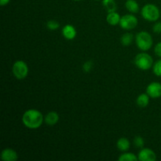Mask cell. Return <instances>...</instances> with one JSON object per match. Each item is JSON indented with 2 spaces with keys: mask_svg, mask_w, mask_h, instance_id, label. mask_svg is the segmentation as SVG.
<instances>
[{
  "mask_svg": "<svg viewBox=\"0 0 161 161\" xmlns=\"http://www.w3.org/2000/svg\"><path fill=\"white\" fill-rule=\"evenodd\" d=\"M102 5L108 13L116 11L117 5L115 0H102Z\"/></svg>",
  "mask_w": 161,
  "mask_h": 161,
  "instance_id": "cell-16",
  "label": "cell"
},
{
  "mask_svg": "<svg viewBox=\"0 0 161 161\" xmlns=\"http://www.w3.org/2000/svg\"><path fill=\"white\" fill-rule=\"evenodd\" d=\"M132 41H133V34H131V33L127 32L121 36L120 42L122 45L124 46V47L130 46L131 44Z\"/></svg>",
  "mask_w": 161,
  "mask_h": 161,
  "instance_id": "cell-17",
  "label": "cell"
},
{
  "mask_svg": "<svg viewBox=\"0 0 161 161\" xmlns=\"http://www.w3.org/2000/svg\"><path fill=\"white\" fill-rule=\"evenodd\" d=\"M44 117L39 110L31 108L24 113L22 116V123L29 129H37L42 126Z\"/></svg>",
  "mask_w": 161,
  "mask_h": 161,
  "instance_id": "cell-1",
  "label": "cell"
},
{
  "mask_svg": "<svg viewBox=\"0 0 161 161\" xmlns=\"http://www.w3.org/2000/svg\"><path fill=\"white\" fill-rule=\"evenodd\" d=\"M138 157L140 161H155L157 160L155 152L149 148H142L138 153Z\"/></svg>",
  "mask_w": 161,
  "mask_h": 161,
  "instance_id": "cell-8",
  "label": "cell"
},
{
  "mask_svg": "<svg viewBox=\"0 0 161 161\" xmlns=\"http://www.w3.org/2000/svg\"><path fill=\"white\" fill-rule=\"evenodd\" d=\"M153 71L157 76L161 77V59L158 60L154 64V65L153 66Z\"/></svg>",
  "mask_w": 161,
  "mask_h": 161,
  "instance_id": "cell-20",
  "label": "cell"
},
{
  "mask_svg": "<svg viewBox=\"0 0 161 161\" xmlns=\"http://www.w3.org/2000/svg\"><path fill=\"white\" fill-rule=\"evenodd\" d=\"M76 30L75 28L72 25H64L62 28V35L68 40H72L76 36Z\"/></svg>",
  "mask_w": 161,
  "mask_h": 161,
  "instance_id": "cell-10",
  "label": "cell"
},
{
  "mask_svg": "<svg viewBox=\"0 0 161 161\" xmlns=\"http://www.w3.org/2000/svg\"><path fill=\"white\" fill-rule=\"evenodd\" d=\"M138 20L133 14H125L121 17L119 25L124 30H132L135 28L138 25Z\"/></svg>",
  "mask_w": 161,
  "mask_h": 161,
  "instance_id": "cell-6",
  "label": "cell"
},
{
  "mask_svg": "<svg viewBox=\"0 0 161 161\" xmlns=\"http://www.w3.org/2000/svg\"><path fill=\"white\" fill-rule=\"evenodd\" d=\"M135 42L139 50L142 51H147L152 47L153 44V39L149 32L142 31L137 33L135 36Z\"/></svg>",
  "mask_w": 161,
  "mask_h": 161,
  "instance_id": "cell-2",
  "label": "cell"
},
{
  "mask_svg": "<svg viewBox=\"0 0 161 161\" xmlns=\"http://www.w3.org/2000/svg\"><path fill=\"white\" fill-rule=\"evenodd\" d=\"M116 146L118 149L122 152H127L130 147V142L127 138H120L116 142Z\"/></svg>",
  "mask_w": 161,
  "mask_h": 161,
  "instance_id": "cell-13",
  "label": "cell"
},
{
  "mask_svg": "<svg viewBox=\"0 0 161 161\" xmlns=\"http://www.w3.org/2000/svg\"><path fill=\"white\" fill-rule=\"evenodd\" d=\"M120 15L116 11L108 13V15H107L106 17L107 22L110 25H112V26H116V25H119V21H120Z\"/></svg>",
  "mask_w": 161,
  "mask_h": 161,
  "instance_id": "cell-12",
  "label": "cell"
},
{
  "mask_svg": "<svg viewBox=\"0 0 161 161\" xmlns=\"http://www.w3.org/2000/svg\"><path fill=\"white\" fill-rule=\"evenodd\" d=\"M146 93L151 98H159L161 97V83L159 82H153L148 85Z\"/></svg>",
  "mask_w": 161,
  "mask_h": 161,
  "instance_id": "cell-7",
  "label": "cell"
},
{
  "mask_svg": "<svg viewBox=\"0 0 161 161\" xmlns=\"http://www.w3.org/2000/svg\"><path fill=\"white\" fill-rule=\"evenodd\" d=\"M12 72L16 79L19 80H24L26 78L28 74V64L21 60L15 61L13 64Z\"/></svg>",
  "mask_w": 161,
  "mask_h": 161,
  "instance_id": "cell-5",
  "label": "cell"
},
{
  "mask_svg": "<svg viewBox=\"0 0 161 161\" xmlns=\"http://www.w3.org/2000/svg\"><path fill=\"white\" fill-rule=\"evenodd\" d=\"M45 123L49 126H53L59 121V115L54 111H51L46 115L44 118Z\"/></svg>",
  "mask_w": 161,
  "mask_h": 161,
  "instance_id": "cell-11",
  "label": "cell"
},
{
  "mask_svg": "<svg viewBox=\"0 0 161 161\" xmlns=\"http://www.w3.org/2000/svg\"><path fill=\"white\" fill-rule=\"evenodd\" d=\"M1 158L3 161H16L18 159V156L15 150L10 148H6L2 152Z\"/></svg>",
  "mask_w": 161,
  "mask_h": 161,
  "instance_id": "cell-9",
  "label": "cell"
},
{
  "mask_svg": "<svg viewBox=\"0 0 161 161\" xmlns=\"http://www.w3.org/2000/svg\"><path fill=\"white\" fill-rule=\"evenodd\" d=\"M125 7L131 14H136L139 11V5L136 0H127L125 3Z\"/></svg>",
  "mask_w": 161,
  "mask_h": 161,
  "instance_id": "cell-14",
  "label": "cell"
},
{
  "mask_svg": "<svg viewBox=\"0 0 161 161\" xmlns=\"http://www.w3.org/2000/svg\"><path fill=\"white\" fill-rule=\"evenodd\" d=\"M149 98H150V97L148 95L147 93L146 94H141L137 97V105L139 107H142V108H145V107H146L149 105Z\"/></svg>",
  "mask_w": 161,
  "mask_h": 161,
  "instance_id": "cell-15",
  "label": "cell"
},
{
  "mask_svg": "<svg viewBox=\"0 0 161 161\" xmlns=\"http://www.w3.org/2000/svg\"><path fill=\"white\" fill-rule=\"evenodd\" d=\"M154 52H155V53L157 56L161 58V42H158V43L155 46V48H154Z\"/></svg>",
  "mask_w": 161,
  "mask_h": 161,
  "instance_id": "cell-24",
  "label": "cell"
},
{
  "mask_svg": "<svg viewBox=\"0 0 161 161\" xmlns=\"http://www.w3.org/2000/svg\"><path fill=\"white\" fill-rule=\"evenodd\" d=\"M144 139L141 136H136L135 138V139H134V145L135 146V147L142 149L143 146H144Z\"/></svg>",
  "mask_w": 161,
  "mask_h": 161,
  "instance_id": "cell-21",
  "label": "cell"
},
{
  "mask_svg": "<svg viewBox=\"0 0 161 161\" xmlns=\"http://www.w3.org/2000/svg\"><path fill=\"white\" fill-rule=\"evenodd\" d=\"M138 157L132 153H124L118 158L119 161H137Z\"/></svg>",
  "mask_w": 161,
  "mask_h": 161,
  "instance_id": "cell-18",
  "label": "cell"
},
{
  "mask_svg": "<svg viewBox=\"0 0 161 161\" xmlns=\"http://www.w3.org/2000/svg\"><path fill=\"white\" fill-rule=\"evenodd\" d=\"M72 1H75V2H79V1H81V0H72Z\"/></svg>",
  "mask_w": 161,
  "mask_h": 161,
  "instance_id": "cell-26",
  "label": "cell"
},
{
  "mask_svg": "<svg viewBox=\"0 0 161 161\" xmlns=\"http://www.w3.org/2000/svg\"><path fill=\"white\" fill-rule=\"evenodd\" d=\"M142 17L148 21H157L160 18L161 12L156 5L148 3L145 5L141 10Z\"/></svg>",
  "mask_w": 161,
  "mask_h": 161,
  "instance_id": "cell-3",
  "label": "cell"
},
{
  "mask_svg": "<svg viewBox=\"0 0 161 161\" xmlns=\"http://www.w3.org/2000/svg\"><path fill=\"white\" fill-rule=\"evenodd\" d=\"M153 31L156 34H160L161 33V22H157L154 24L153 27Z\"/></svg>",
  "mask_w": 161,
  "mask_h": 161,
  "instance_id": "cell-23",
  "label": "cell"
},
{
  "mask_svg": "<svg viewBox=\"0 0 161 161\" xmlns=\"http://www.w3.org/2000/svg\"><path fill=\"white\" fill-rule=\"evenodd\" d=\"M93 68V61H87L83 64V69L85 72H90Z\"/></svg>",
  "mask_w": 161,
  "mask_h": 161,
  "instance_id": "cell-22",
  "label": "cell"
},
{
  "mask_svg": "<svg viewBox=\"0 0 161 161\" xmlns=\"http://www.w3.org/2000/svg\"><path fill=\"white\" fill-rule=\"evenodd\" d=\"M9 2H10V0H0V5H1L2 6H6Z\"/></svg>",
  "mask_w": 161,
  "mask_h": 161,
  "instance_id": "cell-25",
  "label": "cell"
},
{
  "mask_svg": "<svg viewBox=\"0 0 161 161\" xmlns=\"http://www.w3.org/2000/svg\"><path fill=\"white\" fill-rule=\"evenodd\" d=\"M135 64L137 68L143 71L150 69L153 64V59L152 57L147 53H140L136 55L135 58Z\"/></svg>",
  "mask_w": 161,
  "mask_h": 161,
  "instance_id": "cell-4",
  "label": "cell"
},
{
  "mask_svg": "<svg viewBox=\"0 0 161 161\" xmlns=\"http://www.w3.org/2000/svg\"><path fill=\"white\" fill-rule=\"evenodd\" d=\"M47 27L48 29L51 30V31H55V30L58 29L60 28V24L57 20H50L47 21Z\"/></svg>",
  "mask_w": 161,
  "mask_h": 161,
  "instance_id": "cell-19",
  "label": "cell"
},
{
  "mask_svg": "<svg viewBox=\"0 0 161 161\" xmlns=\"http://www.w3.org/2000/svg\"><path fill=\"white\" fill-rule=\"evenodd\" d=\"M96 1H100V0H96Z\"/></svg>",
  "mask_w": 161,
  "mask_h": 161,
  "instance_id": "cell-27",
  "label": "cell"
}]
</instances>
